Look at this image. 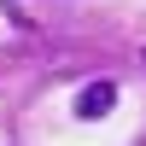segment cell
Returning a JSON list of instances; mask_svg holds the SVG:
<instances>
[{"instance_id": "obj_1", "label": "cell", "mask_w": 146, "mask_h": 146, "mask_svg": "<svg viewBox=\"0 0 146 146\" xmlns=\"http://www.w3.org/2000/svg\"><path fill=\"white\" fill-rule=\"evenodd\" d=\"M111 105H117V82H88V88L76 94V117L82 123H100Z\"/></svg>"}]
</instances>
